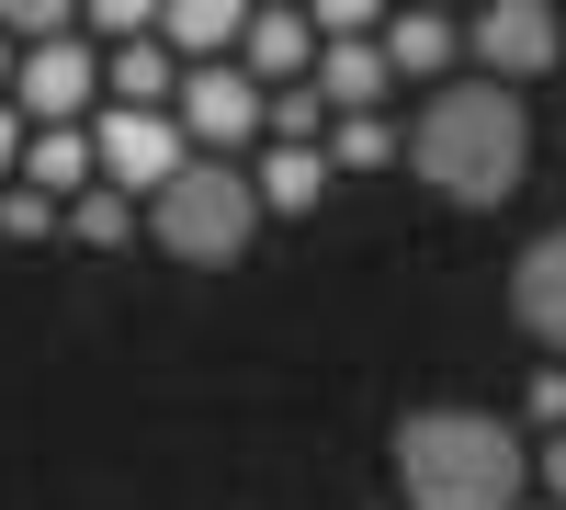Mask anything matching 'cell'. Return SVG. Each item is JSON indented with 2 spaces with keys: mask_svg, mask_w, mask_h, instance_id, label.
Wrapping results in <instances>:
<instances>
[{
  "mask_svg": "<svg viewBox=\"0 0 566 510\" xmlns=\"http://www.w3.org/2000/svg\"><path fill=\"white\" fill-rule=\"evenodd\" d=\"M12 114H23V125H91V114H103V45H91V34L23 45V69H12Z\"/></svg>",
  "mask_w": 566,
  "mask_h": 510,
  "instance_id": "8992f818",
  "label": "cell"
},
{
  "mask_svg": "<svg viewBox=\"0 0 566 510\" xmlns=\"http://www.w3.org/2000/svg\"><path fill=\"white\" fill-rule=\"evenodd\" d=\"M23 148H34V125H23L12 103H0V194H12V181H23Z\"/></svg>",
  "mask_w": 566,
  "mask_h": 510,
  "instance_id": "ffe728a7",
  "label": "cell"
},
{
  "mask_svg": "<svg viewBox=\"0 0 566 510\" xmlns=\"http://www.w3.org/2000/svg\"><path fill=\"white\" fill-rule=\"evenodd\" d=\"M533 510H555V499H533Z\"/></svg>",
  "mask_w": 566,
  "mask_h": 510,
  "instance_id": "7402d4cb",
  "label": "cell"
},
{
  "mask_svg": "<svg viewBox=\"0 0 566 510\" xmlns=\"http://www.w3.org/2000/svg\"><path fill=\"white\" fill-rule=\"evenodd\" d=\"M510 318L566 363V216L544 227V239H522V261H510Z\"/></svg>",
  "mask_w": 566,
  "mask_h": 510,
  "instance_id": "ba28073f",
  "label": "cell"
},
{
  "mask_svg": "<svg viewBox=\"0 0 566 510\" xmlns=\"http://www.w3.org/2000/svg\"><path fill=\"white\" fill-rule=\"evenodd\" d=\"M69 239H80V250H125V239H136V205H125V194H103V181H91V194L69 205Z\"/></svg>",
  "mask_w": 566,
  "mask_h": 510,
  "instance_id": "2e32d148",
  "label": "cell"
},
{
  "mask_svg": "<svg viewBox=\"0 0 566 510\" xmlns=\"http://www.w3.org/2000/svg\"><path fill=\"white\" fill-rule=\"evenodd\" d=\"M57 227H69L57 194H34V181H12V194H0V239H57Z\"/></svg>",
  "mask_w": 566,
  "mask_h": 510,
  "instance_id": "e0dca14e",
  "label": "cell"
},
{
  "mask_svg": "<svg viewBox=\"0 0 566 510\" xmlns=\"http://www.w3.org/2000/svg\"><path fill=\"white\" fill-rule=\"evenodd\" d=\"M250 34V0H159V45L181 69H227Z\"/></svg>",
  "mask_w": 566,
  "mask_h": 510,
  "instance_id": "30bf717a",
  "label": "cell"
},
{
  "mask_svg": "<svg viewBox=\"0 0 566 510\" xmlns=\"http://www.w3.org/2000/svg\"><path fill=\"white\" fill-rule=\"evenodd\" d=\"M464 58H476V80L522 91V80H544L566 58V12H555V0H499V12L464 23Z\"/></svg>",
  "mask_w": 566,
  "mask_h": 510,
  "instance_id": "52a82bcc",
  "label": "cell"
},
{
  "mask_svg": "<svg viewBox=\"0 0 566 510\" xmlns=\"http://www.w3.org/2000/svg\"><path fill=\"white\" fill-rule=\"evenodd\" d=\"M522 408H533L544 431H566V363H544V375H533V397H522Z\"/></svg>",
  "mask_w": 566,
  "mask_h": 510,
  "instance_id": "d6986e66",
  "label": "cell"
},
{
  "mask_svg": "<svg viewBox=\"0 0 566 510\" xmlns=\"http://www.w3.org/2000/svg\"><path fill=\"white\" fill-rule=\"evenodd\" d=\"M12 69H23V45H12V34H0V103H12Z\"/></svg>",
  "mask_w": 566,
  "mask_h": 510,
  "instance_id": "44dd1931",
  "label": "cell"
},
{
  "mask_svg": "<svg viewBox=\"0 0 566 510\" xmlns=\"http://www.w3.org/2000/svg\"><path fill=\"white\" fill-rule=\"evenodd\" d=\"M386 159H397L386 114H340V125H328V170H386Z\"/></svg>",
  "mask_w": 566,
  "mask_h": 510,
  "instance_id": "9a60e30c",
  "label": "cell"
},
{
  "mask_svg": "<svg viewBox=\"0 0 566 510\" xmlns=\"http://www.w3.org/2000/svg\"><path fill=\"white\" fill-rule=\"evenodd\" d=\"M239 69H250L261 91H295V80H317V12H283V0H250Z\"/></svg>",
  "mask_w": 566,
  "mask_h": 510,
  "instance_id": "9c48e42d",
  "label": "cell"
},
{
  "mask_svg": "<svg viewBox=\"0 0 566 510\" xmlns=\"http://www.w3.org/2000/svg\"><path fill=\"white\" fill-rule=\"evenodd\" d=\"M397 510H533V443L499 408H397Z\"/></svg>",
  "mask_w": 566,
  "mask_h": 510,
  "instance_id": "6da1fadb",
  "label": "cell"
},
{
  "mask_svg": "<svg viewBox=\"0 0 566 510\" xmlns=\"http://www.w3.org/2000/svg\"><path fill=\"white\" fill-rule=\"evenodd\" d=\"M533 499H555V510H566V431H544V443H533Z\"/></svg>",
  "mask_w": 566,
  "mask_h": 510,
  "instance_id": "ac0fdd59",
  "label": "cell"
},
{
  "mask_svg": "<svg viewBox=\"0 0 566 510\" xmlns=\"http://www.w3.org/2000/svg\"><path fill=\"white\" fill-rule=\"evenodd\" d=\"M170 114H181V136H193V159H239L250 136H272V91L227 58V69H181Z\"/></svg>",
  "mask_w": 566,
  "mask_h": 510,
  "instance_id": "5b68a950",
  "label": "cell"
},
{
  "mask_svg": "<svg viewBox=\"0 0 566 510\" xmlns=\"http://www.w3.org/2000/svg\"><path fill=\"white\" fill-rule=\"evenodd\" d=\"M453 58H464V23H453V12H386V69H397V91H408V80L442 91Z\"/></svg>",
  "mask_w": 566,
  "mask_h": 510,
  "instance_id": "7c38bea8",
  "label": "cell"
},
{
  "mask_svg": "<svg viewBox=\"0 0 566 510\" xmlns=\"http://www.w3.org/2000/svg\"><path fill=\"white\" fill-rule=\"evenodd\" d=\"M261 181H250V159H193L170 181V194L148 205V239L170 250V261H193V272H227L250 239H261Z\"/></svg>",
  "mask_w": 566,
  "mask_h": 510,
  "instance_id": "3957f363",
  "label": "cell"
},
{
  "mask_svg": "<svg viewBox=\"0 0 566 510\" xmlns=\"http://www.w3.org/2000/svg\"><path fill=\"white\" fill-rule=\"evenodd\" d=\"M91 159H103V194H170L181 170H193V136H181V114H125V103H103L91 114Z\"/></svg>",
  "mask_w": 566,
  "mask_h": 510,
  "instance_id": "277c9868",
  "label": "cell"
},
{
  "mask_svg": "<svg viewBox=\"0 0 566 510\" xmlns=\"http://www.w3.org/2000/svg\"><path fill=\"white\" fill-rule=\"evenodd\" d=\"M408 159H419V181H431L442 205H510V194H522V170H533V114H522V91H499V80H442L431 103H419V125H408Z\"/></svg>",
  "mask_w": 566,
  "mask_h": 510,
  "instance_id": "7a4b0ae2",
  "label": "cell"
},
{
  "mask_svg": "<svg viewBox=\"0 0 566 510\" xmlns=\"http://www.w3.org/2000/svg\"><path fill=\"white\" fill-rule=\"evenodd\" d=\"M23 181H34V194H57V205H80L91 181H103V159H91V125H34Z\"/></svg>",
  "mask_w": 566,
  "mask_h": 510,
  "instance_id": "4fadbf2b",
  "label": "cell"
},
{
  "mask_svg": "<svg viewBox=\"0 0 566 510\" xmlns=\"http://www.w3.org/2000/svg\"><path fill=\"white\" fill-rule=\"evenodd\" d=\"M317 103H328V114H386V103H397L386 34H374V45H317Z\"/></svg>",
  "mask_w": 566,
  "mask_h": 510,
  "instance_id": "8fae6325",
  "label": "cell"
},
{
  "mask_svg": "<svg viewBox=\"0 0 566 510\" xmlns=\"http://www.w3.org/2000/svg\"><path fill=\"white\" fill-rule=\"evenodd\" d=\"M250 181H261V205H272V216H317L340 170H328V148H261Z\"/></svg>",
  "mask_w": 566,
  "mask_h": 510,
  "instance_id": "5bb4252c",
  "label": "cell"
}]
</instances>
